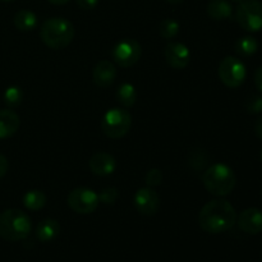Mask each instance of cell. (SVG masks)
Wrapping results in <instances>:
<instances>
[{
	"mask_svg": "<svg viewBox=\"0 0 262 262\" xmlns=\"http://www.w3.org/2000/svg\"><path fill=\"white\" fill-rule=\"evenodd\" d=\"M237 223V212L229 201L223 199L209 201L201 209L199 224L204 232L220 234L232 229Z\"/></svg>",
	"mask_w": 262,
	"mask_h": 262,
	"instance_id": "obj_1",
	"label": "cell"
},
{
	"mask_svg": "<svg viewBox=\"0 0 262 262\" xmlns=\"http://www.w3.org/2000/svg\"><path fill=\"white\" fill-rule=\"evenodd\" d=\"M74 33L76 30L73 23L61 17H54L45 20L40 30L42 42L53 50L67 48L73 41Z\"/></svg>",
	"mask_w": 262,
	"mask_h": 262,
	"instance_id": "obj_2",
	"label": "cell"
},
{
	"mask_svg": "<svg viewBox=\"0 0 262 262\" xmlns=\"http://www.w3.org/2000/svg\"><path fill=\"white\" fill-rule=\"evenodd\" d=\"M32 223L30 216L19 209L0 212V237L9 242H18L30 235Z\"/></svg>",
	"mask_w": 262,
	"mask_h": 262,
	"instance_id": "obj_3",
	"label": "cell"
},
{
	"mask_svg": "<svg viewBox=\"0 0 262 262\" xmlns=\"http://www.w3.org/2000/svg\"><path fill=\"white\" fill-rule=\"evenodd\" d=\"M202 183L209 193L217 197L228 196L237 184L234 170L225 164H214L202 176Z\"/></svg>",
	"mask_w": 262,
	"mask_h": 262,
	"instance_id": "obj_4",
	"label": "cell"
},
{
	"mask_svg": "<svg viewBox=\"0 0 262 262\" xmlns=\"http://www.w3.org/2000/svg\"><path fill=\"white\" fill-rule=\"evenodd\" d=\"M132 127V115L122 107H113L107 110L101 120V129L106 137L118 140L129 132Z\"/></svg>",
	"mask_w": 262,
	"mask_h": 262,
	"instance_id": "obj_5",
	"label": "cell"
},
{
	"mask_svg": "<svg viewBox=\"0 0 262 262\" xmlns=\"http://www.w3.org/2000/svg\"><path fill=\"white\" fill-rule=\"evenodd\" d=\"M237 22L248 32L262 30V3L258 0H243L237 8Z\"/></svg>",
	"mask_w": 262,
	"mask_h": 262,
	"instance_id": "obj_6",
	"label": "cell"
},
{
	"mask_svg": "<svg viewBox=\"0 0 262 262\" xmlns=\"http://www.w3.org/2000/svg\"><path fill=\"white\" fill-rule=\"evenodd\" d=\"M246 66L241 59L235 56H227L220 61L219 78L229 89H237L245 82Z\"/></svg>",
	"mask_w": 262,
	"mask_h": 262,
	"instance_id": "obj_7",
	"label": "cell"
},
{
	"mask_svg": "<svg viewBox=\"0 0 262 262\" xmlns=\"http://www.w3.org/2000/svg\"><path fill=\"white\" fill-rule=\"evenodd\" d=\"M67 201H68V206L74 212L81 215L92 214L100 204L99 194L95 191H92V189L86 188V187L74 188L68 194Z\"/></svg>",
	"mask_w": 262,
	"mask_h": 262,
	"instance_id": "obj_8",
	"label": "cell"
},
{
	"mask_svg": "<svg viewBox=\"0 0 262 262\" xmlns=\"http://www.w3.org/2000/svg\"><path fill=\"white\" fill-rule=\"evenodd\" d=\"M142 55V48L138 41L133 38H124L113 48L112 56L115 63L122 68H128L137 63Z\"/></svg>",
	"mask_w": 262,
	"mask_h": 262,
	"instance_id": "obj_9",
	"label": "cell"
},
{
	"mask_svg": "<svg viewBox=\"0 0 262 262\" xmlns=\"http://www.w3.org/2000/svg\"><path fill=\"white\" fill-rule=\"evenodd\" d=\"M135 206L143 216L155 215L160 207V199H159L158 192L154 191L151 187L138 189L135 194Z\"/></svg>",
	"mask_w": 262,
	"mask_h": 262,
	"instance_id": "obj_10",
	"label": "cell"
},
{
	"mask_svg": "<svg viewBox=\"0 0 262 262\" xmlns=\"http://www.w3.org/2000/svg\"><path fill=\"white\" fill-rule=\"evenodd\" d=\"M164 54L168 64L174 69H184L191 61V51L182 42L168 43Z\"/></svg>",
	"mask_w": 262,
	"mask_h": 262,
	"instance_id": "obj_11",
	"label": "cell"
},
{
	"mask_svg": "<svg viewBox=\"0 0 262 262\" xmlns=\"http://www.w3.org/2000/svg\"><path fill=\"white\" fill-rule=\"evenodd\" d=\"M238 227L247 234H258L262 232V210L256 207L243 210L237 216Z\"/></svg>",
	"mask_w": 262,
	"mask_h": 262,
	"instance_id": "obj_12",
	"label": "cell"
},
{
	"mask_svg": "<svg viewBox=\"0 0 262 262\" xmlns=\"http://www.w3.org/2000/svg\"><path fill=\"white\" fill-rule=\"evenodd\" d=\"M89 166L95 176L106 177L110 176L117 169V161L114 156L107 152H96L91 156Z\"/></svg>",
	"mask_w": 262,
	"mask_h": 262,
	"instance_id": "obj_13",
	"label": "cell"
},
{
	"mask_svg": "<svg viewBox=\"0 0 262 262\" xmlns=\"http://www.w3.org/2000/svg\"><path fill=\"white\" fill-rule=\"evenodd\" d=\"M115 78H117V69L110 60H101L94 67L92 79L97 87L106 89L112 86Z\"/></svg>",
	"mask_w": 262,
	"mask_h": 262,
	"instance_id": "obj_14",
	"label": "cell"
},
{
	"mask_svg": "<svg viewBox=\"0 0 262 262\" xmlns=\"http://www.w3.org/2000/svg\"><path fill=\"white\" fill-rule=\"evenodd\" d=\"M20 125L19 115L10 109L0 110V140H5L14 135Z\"/></svg>",
	"mask_w": 262,
	"mask_h": 262,
	"instance_id": "obj_15",
	"label": "cell"
},
{
	"mask_svg": "<svg viewBox=\"0 0 262 262\" xmlns=\"http://www.w3.org/2000/svg\"><path fill=\"white\" fill-rule=\"evenodd\" d=\"M60 233V224L55 219H43L36 228V238L40 242H51Z\"/></svg>",
	"mask_w": 262,
	"mask_h": 262,
	"instance_id": "obj_16",
	"label": "cell"
},
{
	"mask_svg": "<svg viewBox=\"0 0 262 262\" xmlns=\"http://www.w3.org/2000/svg\"><path fill=\"white\" fill-rule=\"evenodd\" d=\"M233 7L228 0H210L207 14L214 20H224L232 17Z\"/></svg>",
	"mask_w": 262,
	"mask_h": 262,
	"instance_id": "obj_17",
	"label": "cell"
},
{
	"mask_svg": "<svg viewBox=\"0 0 262 262\" xmlns=\"http://www.w3.org/2000/svg\"><path fill=\"white\" fill-rule=\"evenodd\" d=\"M14 26L19 31H32L37 26V15L28 9H22L15 13Z\"/></svg>",
	"mask_w": 262,
	"mask_h": 262,
	"instance_id": "obj_18",
	"label": "cell"
},
{
	"mask_svg": "<svg viewBox=\"0 0 262 262\" xmlns=\"http://www.w3.org/2000/svg\"><path fill=\"white\" fill-rule=\"evenodd\" d=\"M117 100L124 107H130L136 104L137 91L130 83H122L117 90Z\"/></svg>",
	"mask_w": 262,
	"mask_h": 262,
	"instance_id": "obj_19",
	"label": "cell"
},
{
	"mask_svg": "<svg viewBox=\"0 0 262 262\" xmlns=\"http://www.w3.org/2000/svg\"><path fill=\"white\" fill-rule=\"evenodd\" d=\"M23 205H25L26 209L31 210V211L41 210L46 205V194L43 192L37 191V189L28 191L23 196Z\"/></svg>",
	"mask_w": 262,
	"mask_h": 262,
	"instance_id": "obj_20",
	"label": "cell"
},
{
	"mask_svg": "<svg viewBox=\"0 0 262 262\" xmlns=\"http://www.w3.org/2000/svg\"><path fill=\"white\" fill-rule=\"evenodd\" d=\"M258 50V42L252 36H243L235 43V51L241 56H251Z\"/></svg>",
	"mask_w": 262,
	"mask_h": 262,
	"instance_id": "obj_21",
	"label": "cell"
},
{
	"mask_svg": "<svg viewBox=\"0 0 262 262\" xmlns=\"http://www.w3.org/2000/svg\"><path fill=\"white\" fill-rule=\"evenodd\" d=\"M4 102L7 106L9 107H17L22 104V100H23V91L20 90V87L18 86H10L5 90L4 92Z\"/></svg>",
	"mask_w": 262,
	"mask_h": 262,
	"instance_id": "obj_22",
	"label": "cell"
},
{
	"mask_svg": "<svg viewBox=\"0 0 262 262\" xmlns=\"http://www.w3.org/2000/svg\"><path fill=\"white\" fill-rule=\"evenodd\" d=\"M179 23L177 22L176 19H171V18H168V19H164L163 22L160 23V28H159V32H160V36L165 40H171V38L176 37L179 32Z\"/></svg>",
	"mask_w": 262,
	"mask_h": 262,
	"instance_id": "obj_23",
	"label": "cell"
},
{
	"mask_svg": "<svg viewBox=\"0 0 262 262\" xmlns=\"http://www.w3.org/2000/svg\"><path fill=\"white\" fill-rule=\"evenodd\" d=\"M246 112L250 114H260L262 113V96L260 95H251L245 101Z\"/></svg>",
	"mask_w": 262,
	"mask_h": 262,
	"instance_id": "obj_24",
	"label": "cell"
},
{
	"mask_svg": "<svg viewBox=\"0 0 262 262\" xmlns=\"http://www.w3.org/2000/svg\"><path fill=\"white\" fill-rule=\"evenodd\" d=\"M118 196H119V193H118V189L115 187H107L100 192L99 199L102 204L113 205L118 200Z\"/></svg>",
	"mask_w": 262,
	"mask_h": 262,
	"instance_id": "obj_25",
	"label": "cell"
},
{
	"mask_svg": "<svg viewBox=\"0 0 262 262\" xmlns=\"http://www.w3.org/2000/svg\"><path fill=\"white\" fill-rule=\"evenodd\" d=\"M161 182H163V174H161L160 169H151L148 170L147 176H146V184L147 187H156V186H160Z\"/></svg>",
	"mask_w": 262,
	"mask_h": 262,
	"instance_id": "obj_26",
	"label": "cell"
},
{
	"mask_svg": "<svg viewBox=\"0 0 262 262\" xmlns=\"http://www.w3.org/2000/svg\"><path fill=\"white\" fill-rule=\"evenodd\" d=\"M77 5L83 10H92L97 7L99 0H76Z\"/></svg>",
	"mask_w": 262,
	"mask_h": 262,
	"instance_id": "obj_27",
	"label": "cell"
},
{
	"mask_svg": "<svg viewBox=\"0 0 262 262\" xmlns=\"http://www.w3.org/2000/svg\"><path fill=\"white\" fill-rule=\"evenodd\" d=\"M8 168H9V164H8L7 158L0 154V179H2L5 174H7Z\"/></svg>",
	"mask_w": 262,
	"mask_h": 262,
	"instance_id": "obj_28",
	"label": "cell"
},
{
	"mask_svg": "<svg viewBox=\"0 0 262 262\" xmlns=\"http://www.w3.org/2000/svg\"><path fill=\"white\" fill-rule=\"evenodd\" d=\"M255 83H256V87H257V89L262 92V67H260V68H257V71H256V73H255Z\"/></svg>",
	"mask_w": 262,
	"mask_h": 262,
	"instance_id": "obj_29",
	"label": "cell"
},
{
	"mask_svg": "<svg viewBox=\"0 0 262 262\" xmlns=\"http://www.w3.org/2000/svg\"><path fill=\"white\" fill-rule=\"evenodd\" d=\"M255 132H256V136L262 140V117H260L257 120H256Z\"/></svg>",
	"mask_w": 262,
	"mask_h": 262,
	"instance_id": "obj_30",
	"label": "cell"
},
{
	"mask_svg": "<svg viewBox=\"0 0 262 262\" xmlns=\"http://www.w3.org/2000/svg\"><path fill=\"white\" fill-rule=\"evenodd\" d=\"M48 2L51 3V4H55V5H63V4H67L69 0H48Z\"/></svg>",
	"mask_w": 262,
	"mask_h": 262,
	"instance_id": "obj_31",
	"label": "cell"
},
{
	"mask_svg": "<svg viewBox=\"0 0 262 262\" xmlns=\"http://www.w3.org/2000/svg\"><path fill=\"white\" fill-rule=\"evenodd\" d=\"M166 3H170V4H179V3H182L183 0H165Z\"/></svg>",
	"mask_w": 262,
	"mask_h": 262,
	"instance_id": "obj_32",
	"label": "cell"
},
{
	"mask_svg": "<svg viewBox=\"0 0 262 262\" xmlns=\"http://www.w3.org/2000/svg\"><path fill=\"white\" fill-rule=\"evenodd\" d=\"M232 2H234V3H242L243 0H232Z\"/></svg>",
	"mask_w": 262,
	"mask_h": 262,
	"instance_id": "obj_33",
	"label": "cell"
},
{
	"mask_svg": "<svg viewBox=\"0 0 262 262\" xmlns=\"http://www.w3.org/2000/svg\"><path fill=\"white\" fill-rule=\"evenodd\" d=\"M2 2H5V3H10V2H14V0H2Z\"/></svg>",
	"mask_w": 262,
	"mask_h": 262,
	"instance_id": "obj_34",
	"label": "cell"
},
{
	"mask_svg": "<svg viewBox=\"0 0 262 262\" xmlns=\"http://www.w3.org/2000/svg\"><path fill=\"white\" fill-rule=\"evenodd\" d=\"M261 160H262V151H261Z\"/></svg>",
	"mask_w": 262,
	"mask_h": 262,
	"instance_id": "obj_35",
	"label": "cell"
},
{
	"mask_svg": "<svg viewBox=\"0 0 262 262\" xmlns=\"http://www.w3.org/2000/svg\"><path fill=\"white\" fill-rule=\"evenodd\" d=\"M261 196H262V191H261Z\"/></svg>",
	"mask_w": 262,
	"mask_h": 262,
	"instance_id": "obj_36",
	"label": "cell"
}]
</instances>
